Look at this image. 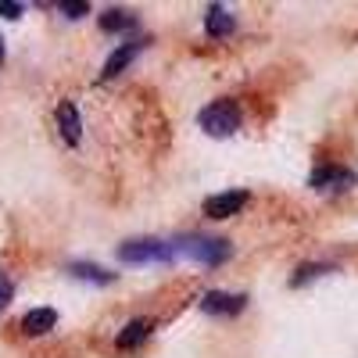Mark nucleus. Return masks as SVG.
<instances>
[{"label": "nucleus", "instance_id": "423d86ee", "mask_svg": "<svg viewBox=\"0 0 358 358\" xmlns=\"http://www.w3.org/2000/svg\"><path fill=\"white\" fill-rule=\"evenodd\" d=\"M351 183H355V172L337 169V165H319L308 176V187H315V190H348Z\"/></svg>", "mask_w": 358, "mask_h": 358}, {"label": "nucleus", "instance_id": "f257e3e1", "mask_svg": "<svg viewBox=\"0 0 358 358\" xmlns=\"http://www.w3.org/2000/svg\"><path fill=\"white\" fill-rule=\"evenodd\" d=\"M197 122L208 136H229V133L241 129V111H236L233 101H215V104L201 108Z\"/></svg>", "mask_w": 358, "mask_h": 358}, {"label": "nucleus", "instance_id": "20e7f679", "mask_svg": "<svg viewBox=\"0 0 358 358\" xmlns=\"http://www.w3.org/2000/svg\"><path fill=\"white\" fill-rule=\"evenodd\" d=\"M244 204H248L244 190H222V194H212L204 201V215L208 219H229V215H241Z\"/></svg>", "mask_w": 358, "mask_h": 358}, {"label": "nucleus", "instance_id": "dca6fc26", "mask_svg": "<svg viewBox=\"0 0 358 358\" xmlns=\"http://www.w3.org/2000/svg\"><path fill=\"white\" fill-rule=\"evenodd\" d=\"M22 4H15V0H0V15H4V18H22Z\"/></svg>", "mask_w": 358, "mask_h": 358}, {"label": "nucleus", "instance_id": "0eeeda50", "mask_svg": "<svg viewBox=\"0 0 358 358\" xmlns=\"http://www.w3.org/2000/svg\"><path fill=\"white\" fill-rule=\"evenodd\" d=\"M204 29H208V36H212V40H226L233 29H236V18L226 8L212 4V8H208V15H204Z\"/></svg>", "mask_w": 358, "mask_h": 358}, {"label": "nucleus", "instance_id": "f3484780", "mask_svg": "<svg viewBox=\"0 0 358 358\" xmlns=\"http://www.w3.org/2000/svg\"><path fill=\"white\" fill-rule=\"evenodd\" d=\"M0 65H4V40H0Z\"/></svg>", "mask_w": 358, "mask_h": 358}, {"label": "nucleus", "instance_id": "9b49d317", "mask_svg": "<svg viewBox=\"0 0 358 358\" xmlns=\"http://www.w3.org/2000/svg\"><path fill=\"white\" fill-rule=\"evenodd\" d=\"M140 47H143L140 40H129V43H122V47H118V50L108 57V65H104V72H101V76H104V79L118 76V72H122V69L133 62V57H136V50H140Z\"/></svg>", "mask_w": 358, "mask_h": 358}, {"label": "nucleus", "instance_id": "ddd939ff", "mask_svg": "<svg viewBox=\"0 0 358 358\" xmlns=\"http://www.w3.org/2000/svg\"><path fill=\"white\" fill-rule=\"evenodd\" d=\"M136 25V18L129 15V11H108V15H101V29H108V33H118V29H133Z\"/></svg>", "mask_w": 358, "mask_h": 358}, {"label": "nucleus", "instance_id": "4468645a", "mask_svg": "<svg viewBox=\"0 0 358 358\" xmlns=\"http://www.w3.org/2000/svg\"><path fill=\"white\" fill-rule=\"evenodd\" d=\"M57 11H65L69 18H83L90 11V4L86 0H57Z\"/></svg>", "mask_w": 358, "mask_h": 358}, {"label": "nucleus", "instance_id": "7ed1b4c3", "mask_svg": "<svg viewBox=\"0 0 358 358\" xmlns=\"http://www.w3.org/2000/svg\"><path fill=\"white\" fill-rule=\"evenodd\" d=\"M176 255H190L194 262H204V265H219L226 262L229 255V244L226 241H208V236H183V241L172 244Z\"/></svg>", "mask_w": 358, "mask_h": 358}, {"label": "nucleus", "instance_id": "f03ea898", "mask_svg": "<svg viewBox=\"0 0 358 358\" xmlns=\"http://www.w3.org/2000/svg\"><path fill=\"white\" fill-rule=\"evenodd\" d=\"M118 258L129 262V265H143V262H172L176 251H172V244H162L155 236H143V241H126L118 248Z\"/></svg>", "mask_w": 358, "mask_h": 358}, {"label": "nucleus", "instance_id": "2eb2a0df", "mask_svg": "<svg viewBox=\"0 0 358 358\" xmlns=\"http://www.w3.org/2000/svg\"><path fill=\"white\" fill-rule=\"evenodd\" d=\"M11 297H15V283H11L4 273H0V308H8Z\"/></svg>", "mask_w": 358, "mask_h": 358}, {"label": "nucleus", "instance_id": "39448f33", "mask_svg": "<svg viewBox=\"0 0 358 358\" xmlns=\"http://www.w3.org/2000/svg\"><path fill=\"white\" fill-rule=\"evenodd\" d=\"M244 305H248L244 294H226V290H212L201 297V312L208 315H241Z\"/></svg>", "mask_w": 358, "mask_h": 358}, {"label": "nucleus", "instance_id": "6e6552de", "mask_svg": "<svg viewBox=\"0 0 358 358\" xmlns=\"http://www.w3.org/2000/svg\"><path fill=\"white\" fill-rule=\"evenodd\" d=\"M57 129H62V136H65L72 147L79 143V136H83V118H79V111H76L72 101L57 104Z\"/></svg>", "mask_w": 358, "mask_h": 358}, {"label": "nucleus", "instance_id": "1a4fd4ad", "mask_svg": "<svg viewBox=\"0 0 358 358\" xmlns=\"http://www.w3.org/2000/svg\"><path fill=\"white\" fill-rule=\"evenodd\" d=\"M54 326H57V312H54V308H33V312H25V319H22V330H25L29 337L50 334Z\"/></svg>", "mask_w": 358, "mask_h": 358}, {"label": "nucleus", "instance_id": "9d476101", "mask_svg": "<svg viewBox=\"0 0 358 358\" xmlns=\"http://www.w3.org/2000/svg\"><path fill=\"white\" fill-rule=\"evenodd\" d=\"M151 330H155V319H133L122 334H118V348H136V344H143L147 337H151Z\"/></svg>", "mask_w": 358, "mask_h": 358}, {"label": "nucleus", "instance_id": "f8f14e48", "mask_svg": "<svg viewBox=\"0 0 358 358\" xmlns=\"http://www.w3.org/2000/svg\"><path fill=\"white\" fill-rule=\"evenodd\" d=\"M72 276H79V280H94V283H101V287L115 283L111 273H104L101 265H90V262H76V265H72Z\"/></svg>", "mask_w": 358, "mask_h": 358}]
</instances>
